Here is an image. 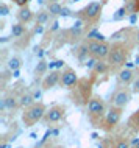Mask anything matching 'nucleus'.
<instances>
[{"mask_svg":"<svg viewBox=\"0 0 139 148\" xmlns=\"http://www.w3.org/2000/svg\"><path fill=\"white\" fill-rule=\"evenodd\" d=\"M50 13L49 11H39V13L36 14V23L38 25H44V23H47L50 21Z\"/></svg>","mask_w":139,"mask_h":148,"instance_id":"6ab92c4d","label":"nucleus"},{"mask_svg":"<svg viewBox=\"0 0 139 148\" xmlns=\"http://www.w3.org/2000/svg\"><path fill=\"white\" fill-rule=\"evenodd\" d=\"M88 115L91 120L102 119L103 115H106V106L105 101L100 97H92L88 103Z\"/></svg>","mask_w":139,"mask_h":148,"instance_id":"7ed1b4c3","label":"nucleus"},{"mask_svg":"<svg viewBox=\"0 0 139 148\" xmlns=\"http://www.w3.org/2000/svg\"><path fill=\"white\" fill-rule=\"evenodd\" d=\"M136 39H138V42H139V31H138V34H136Z\"/></svg>","mask_w":139,"mask_h":148,"instance_id":"de8ad7c7","label":"nucleus"},{"mask_svg":"<svg viewBox=\"0 0 139 148\" xmlns=\"http://www.w3.org/2000/svg\"><path fill=\"white\" fill-rule=\"evenodd\" d=\"M63 66H64V61L58 59V61H56V69H59V67H63Z\"/></svg>","mask_w":139,"mask_h":148,"instance_id":"ea45409f","label":"nucleus"},{"mask_svg":"<svg viewBox=\"0 0 139 148\" xmlns=\"http://www.w3.org/2000/svg\"><path fill=\"white\" fill-rule=\"evenodd\" d=\"M49 2H59V0H49Z\"/></svg>","mask_w":139,"mask_h":148,"instance_id":"09e8293b","label":"nucleus"},{"mask_svg":"<svg viewBox=\"0 0 139 148\" xmlns=\"http://www.w3.org/2000/svg\"><path fill=\"white\" fill-rule=\"evenodd\" d=\"M74 2H80V0H74Z\"/></svg>","mask_w":139,"mask_h":148,"instance_id":"8fccbe9b","label":"nucleus"},{"mask_svg":"<svg viewBox=\"0 0 139 148\" xmlns=\"http://www.w3.org/2000/svg\"><path fill=\"white\" fill-rule=\"evenodd\" d=\"M61 16L63 17H69V16H72V11L69 10V8H66V6H63V11H61Z\"/></svg>","mask_w":139,"mask_h":148,"instance_id":"c756f323","label":"nucleus"},{"mask_svg":"<svg viewBox=\"0 0 139 148\" xmlns=\"http://www.w3.org/2000/svg\"><path fill=\"white\" fill-rule=\"evenodd\" d=\"M38 3H39V5H44L45 2H44V0H38Z\"/></svg>","mask_w":139,"mask_h":148,"instance_id":"49530a36","label":"nucleus"},{"mask_svg":"<svg viewBox=\"0 0 139 148\" xmlns=\"http://www.w3.org/2000/svg\"><path fill=\"white\" fill-rule=\"evenodd\" d=\"M131 89L128 87H119V89L114 92L113 98H111V106H116L124 109L125 106H128V103L131 101Z\"/></svg>","mask_w":139,"mask_h":148,"instance_id":"20e7f679","label":"nucleus"},{"mask_svg":"<svg viewBox=\"0 0 139 148\" xmlns=\"http://www.w3.org/2000/svg\"><path fill=\"white\" fill-rule=\"evenodd\" d=\"M127 56H128V50H127L124 45L117 44V45L111 47V51H109L106 61H108V64L111 67H120V66H125Z\"/></svg>","mask_w":139,"mask_h":148,"instance_id":"f03ea898","label":"nucleus"},{"mask_svg":"<svg viewBox=\"0 0 139 148\" xmlns=\"http://www.w3.org/2000/svg\"><path fill=\"white\" fill-rule=\"evenodd\" d=\"M130 123L136 128V130H139V111L134 115H131V119H130Z\"/></svg>","mask_w":139,"mask_h":148,"instance_id":"cd10ccee","label":"nucleus"},{"mask_svg":"<svg viewBox=\"0 0 139 148\" xmlns=\"http://www.w3.org/2000/svg\"><path fill=\"white\" fill-rule=\"evenodd\" d=\"M23 31H25V28H23V23H21V22L11 25V36L13 38H21L23 34Z\"/></svg>","mask_w":139,"mask_h":148,"instance_id":"a211bd4d","label":"nucleus"},{"mask_svg":"<svg viewBox=\"0 0 139 148\" xmlns=\"http://www.w3.org/2000/svg\"><path fill=\"white\" fill-rule=\"evenodd\" d=\"M109 67L111 66L108 64V61H105V59H98L97 64H95V67H94V72H95V73H98V75H103V73L108 72Z\"/></svg>","mask_w":139,"mask_h":148,"instance_id":"4468645a","label":"nucleus"},{"mask_svg":"<svg viewBox=\"0 0 139 148\" xmlns=\"http://www.w3.org/2000/svg\"><path fill=\"white\" fill-rule=\"evenodd\" d=\"M114 148H131V143H130L128 140H125V139H120V140H117Z\"/></svg>","mask_w":139,"mask_h":148,"instance_id":"a878e982","label":"nucleus"},{"mask_svg":"<svg viewBox=\"0 0 139 148\" xmlns=\"http://www.w3.org/2000/svg\"><path fill=\"white\" fill-rule=\"evenodd\" d=\"M59 28V23L58 22H53V23H52V28H50V31H56Z\"/></svg>","mask_w":139,"mask_h":148,"instance_id":"e433bc0d","label":"nucleus"},{"mask_svg":"<svg viewBox=\"0 0 139 148\" xmlns=\"http://www.w3.org/2000/svg\"><path fill=\"white\" fill-rule=\"evenodd\" d=\"M102 2H91L81 11H78V16H80V19H85V21H97L102 14Z\"/></svg>","mask_w":139,"mask_h":148,"instance_id":"39448f33","label":"nucleus"},{"mask_svg":"<svg viewBox=\"0 0 139 148\" xmlns=\"http://www.w3.org/2000/svg\"><path fill=\"white\" fill-rule=\"evenodd\" d=\"M134 62H136V66H139V55L136 56V59H134Z\"/></svg>","mask_w":139,"mask_h":148,"instance_id":"a18cd8bd","label":"nucleus"},{"mask_svg":"<svg viewBox=\"0 0 139 148\" xmlns=\"http://www.w3.org/2000/svg\"><path fill=\"white\" fill-rule=\"evenodd\" d=\"M125 2H127V0H125Z\"/></svg>","mask_w":139,"mask_h":148,"instance_id":"864d4df0","label":"nucleus"},{"mask_svg":"<svg viewBox=\"0 0 139 148\" xmlns=\"http://www.w3.org/2000/svg\"><path fill=\"white\" fill-rule=\"evenodd\" d=\"M19 103H21L22 108H28L36 101H34V98H33V94H22L21 97H19Z\"/></svg>","mask_w":139,"mask_h":148,"instance_id":"f3484780","label":"nucleus"},{"mask_svg":"<svg viewBox=\"0 0 139 148\" xmlns=\"http://www.w3.org/2000/svg\"><path fill=\"white\" fill-rule=\"evenodd\" d=\"M120 119H122V109L120 108H116V106H111V109L105 115V126H103L105 131H111L120 122Z\"/></svg>","mask_w":139,"mask_h":148,"instance_id":"0eeeda50","label":"nucleus"},{"mask_svg":"<svg viewBox=\"0 0 139 148\" xmlns=\"http://www.w3.org/2000/svg\"><path fill=\"white\" fill-rule=\"evenodd\" d=\"M42 31H44V27H42V25H38L36 28H34V33H36V34H41Z\"/></svg>","mask_w":139,"mask_h":148,"instance_id":"72a5a7b5","label":"nucleus"},{"mask_svg":"<svg viewBox=\"0 0 139 148\" xmlns=\"http://www.w3.org/2000/svg\"><path fill=\"white\" fill-rule=\"evenodd\" d=\"M42 97V90H34L33 92V98H34V101H39Z\"/></svg>","mask_w":139,"mask_h":148,"instance_id":"2f4dec72","label":"nucleus"},{"mask_svg":"<svg viewBox=\"0 0 139 148\" xmlns=\"http://www.w3.org/2000/svg\"><path fill=\"white\" fill-rule=\"evenodd\" d=\"M88 49L91 56L97 58V59H108V55L111 51V47L106 42H97V41H89L88 44Z\"/></svg>","mask_w":139,"mask_h":148,"instance_id":"423d86ee","label":"nucleus"},{"mask_svg":"<svg viewBox=\"0 0 139 148\" xmlns=\"http://www.w3.org/2000/svg\"><path fill=\"white\" fill-rule=\"evenodd\" d=\"M49 69H56V61H52V62H49Z\"/></svg>","mask_w":139,"mask_h":148,"instance_id":"58836bf2","label":"nucleus"},{"mask_svg":"<svg viewBox=\"0 0 139 148\" xmlns=\"http://www.w3.org/2000/svg\"><path fill=\"white\" fill-rule=\"evenodd\" d=\"M88 39H89V41L105 42V41H106V36L102 34V33H98L97 30H92V31H89V33H88Z\"/></svg>","mask_w":139,"mask_h":148,"instance_id":"aec40b11","label":"nucleus"},{"mask_svg":"<svg viewBox=\"0 0 139 148\" xmlns=\"http://www.w3.org/2000/svg\"><path fill=\"white\" fill-rule=\"evenodd\" d=\"M49 69V64H47L44 59H39V62H38V66H36V69H34V75H44V72Z\"/></svg>","mask_w":139,"mask_h":148,"instance_id":"4be33fe9","label":"nucleus"},{"mask_svg":"<svg viewBox=\"0 0 139 148\" xmlns=\"http://www.w3.org/2000/svg\"><path fill=\"white\" fill-rule=\"evenodd\" d=\"M31 19H33V11H31L28 6L19 8V11H17V21L19 22H21V23H27V22H30Z\"/></svg>","mask_w":139,"mask_h":148,"instance_id":"f8f14e48","label":"nucleus"},{"mask_svg":"<svg viewBox=\"0 0 139 148\" xmlns=\"http://www.w3.org/2000/svg\"><path fill=\"white\" fill-rule=\"evenodd\" d=\"M58 133H59L58 130H53V131H52V134H53V136H58Z\"/></svg>","mask_w":139,"mask_h":148,"instance_id":"37998d69","label":"nucleus"},{"mask_svg":"<svg viewBox=\"0 0 139 148\" xmlns=\"http://www.w3.org/2000/svg\"><path fill=\"white\" fill-rule=\"evenodd\" d=\"M21 64H22L21 58H19V56H13L10 61H8V69H10L11 72H13V70H17L19 67H21Z\"/></svg>","mask_w":139,"mask_h":148,"instance_id":"5701e85b","label":"nucleus"},{"mask_svg":"<svg viewBox=\"0 0 139 148\" xmlns=\"http://www.w3.org/2000/svg\"><path fill=\"white\" fill-rule=\"evenodd\" d=\"M77 83H78V75L74 69H66L61 73V83H59V84H61L63 87L72 89L74 86H77Z\"/></svg>","mask_w":139,"mask_h":148,"instance_id":"1a4fd4ad","label":"nucleus"},{"mask_svg":"<svg viewBox=\"0 0 139 148\" xmlns=\"http://www.w3.org/2000/svg\"><path fill=\"white\" fill-rule=\"evenodd\" d=\"M0 148H8V143H5V142H3L2 145H0Z\"/></svg>","mask_w":139,"mask_h":148,"instance_id":"c03bdc74","label":"nucleus"},{"mask_svg":"<svg viewBox=\"0 0 139 148\" xmlns=\"http://www.w3.org/2000/svg\"><path fill=\"white\" fill-rule=\"evenodd\" d=\"M131 148H139V139H133L131 140Z\"/></svg>","mask_w":139,"mask_h":148,"instance_id":"c9c22d12","label":"nucleus"},{"mask_svg":"<svg viewBox=\"0 0 139 148\" xmlns=\"http://www.w3.org/2000/svg\"><path fill=\"white\" fill-rule=\"evenodd\" d=\"M19 77H21V70H13V78H19Z\"/></svg>","mask_w":139,"mask_h":148,"instance_id":"4c0bfd02","label":"nucleus"},{"mask_svg":"<svg viewBox=\"0 0 139 148\" xmlns=\"http://www.w3.org/2000/svg\"><path fill=\"white\" fill-rule=\"evenodd\" d=\"M28 2H30V0H28Z\"/></svg>","mask_w":139,"mask_h":148,"instance_id":"603ef678","label":"nucleus"},{"mask_svg":"<svg viewBox=\"0 0 139 148\" xmlns=\"http://www.w3.org/2000/svg\"><path fill=\"white\" fill-rule=\"evenodd\" d=\"M89 56H91V53H89L88 45H81L80 49H78V51H77V58L80 59V61H86Z\"/></svg>","mask_w":139,"mask_h":148,"instance_id":"412c9836","label":"nucleus"},{"mask_svg":"<svg viewBox=\"0 0 139 148\" xmlns=\"http://www.w3.org/2000/svg\"><path fill=\"white\" fill-rule=\"evenodd\" d=\"M19 148H23V147H19Z\"/></svg>","mask_w":139,"mask_h":148,"instance_id":"3c124183","label":"nucleus"},{"mask_svg":"<svg viewBox=\"0 0 139 148\" xmlns=\"http://www.w3.org/2000/svg\"><path fill=\"white\" fill-rule=\"evenodd\" d=\"M17 106H21V103H19V98H16V97H6L2 100V109L13 111Z\"/></svg>","mask_w":139,"mask_h":148,"instance_id":"ddd939ff","label":"nucleus"},{"mask_svg":"<svg viewBox=\"0 0 139 148\" xmlns=\"http://www.w3.org/2000/svg\"><path fill=\"white\" fill-rule=\"evenodd\" d=\"M98 59L97 58H94V56H89L88 59H86V67H88V70H94V67H95V64H97Z\"/></svg>","mask_w":139,"mask_h":148,"instance_id":"393cba45","label":"nucleus"},{"mask_svg":"<svg viewBox=\"0 0 139 148\" xmlns=\"http://www.w3.org/2000/svg\"><path fill=\"white\" fill-rule=\"evenodd\" d=\"M45 112H47V108H45L44 103H41V101L33 103L31 106L25 108V109H23V112H22V122H23V125H25V126H33L34 123H38L39 120L44 119Z\"/></svg>","mask_w":139,"mask_h":148,"instance_id":"f257e3e1","label":"nucleus"},{"mask_svg":"<svg viewBox=\"0 0 139 148\" xmlns=\"http://www.w3.org/2000/svg\"><path fill=\"white\" fill-rule=\"evenodd\" d=\"M58 83H61V73L58 70H52L49 75H45L44 81H42V90H49L56 86Z\"/></svg>","mask_w":139,"mask_h":148,"instance_id":"9d476101","label":"nucleus"},{"mask_svg":"<svg viewBox=\"0 0 139 148\" xmlns=\"http://www.w3.org/2000/svg\"><path fill=\"white\" fill-rule=\"evenodd\" d=\"M47 11H49L52 16H61L63 6L59 5V2H49L47 3Z\"/></svg>","mask_w":139,"mask_h":148,"instance_id":"dca6fc26","label":"nucleus"},{"mask_svg":"<svg viewBox=\"0 0 139 148\" xmlns=\"http://www.w3.org/2000/svg\"><path fill=\"white\" fill-rule=\"evenodd\" d=\"M8 14H10V8H8L5 3H2V5H0V16L5 17V16H8Z\"/></svg>","mask_w":139,"mask_h":148,"instance_id":"c85d7f7f","label":"nucleus"},{"mask_svg":"<svg viewBox=\"0 0 139 148\" xmlns=\"http://www.w3.org/2000/svg\"><path fill=\"white\" fill-rule=\"evenodd\" d=\"M83 27H85V19H77L74 23V27L69 30V33L72 36H80L83 31Z\"/></svg>","mask_w":139,"mask_h":148,"instance_id":"2eb2a0df","label":"nucleus"},{"mask_svg":"<svg viewBox=\"0 0 139 148\" xmlns=\"http://www.w3.org/2000/svg\"><path fill=\"white\" fill-rule=\"evenodd\" d=\"M34 53H36V56L39 59H42V56H44V50H42L41 47H34Z\"/></svg>","mask_w":139,"mask_h":148,"instance_id":"7c9ffc66","label":"nucleus"},{"mask_svg":"<svg viewBox=\"0 0 139 148\" xmlns=\"http://www.w3.org/2000/svg\"><path fill=\"white\" fill-rule=\"evenodd\" d=\"M134 64H136V62H125V67H127V69H131Z\"/></svg>","mask_w":139,"mask_h":148,"instance_id":"79ce46f5","label":"nucleus"},{"mask_svg":"<svg viewBox=\"0 0 139 148\" xmlns=\"http://www.w3.org/2000/svg\"><path fill=\"white\" fill-rule=\"evenodd\" d=\"M127 13H128V11H127V8H125V6H120V8H119V10L116 11V13L113 14V21H114V22L122 21V19H124L125 16H127Z\"/></svg>","mask_w":139,"mask_h":148,"instance_id":"b1692460","label":"nucleus"},{"mask_svg":"<svg viewBox=\"0 0 139 148\" xmlns=\"http://www.w3.org/2000/svg\"><path fill=\"white\" fill-rule=\"evenodd\" d=\"M64 106H58V105H55V106H52L47 109V112L44 115V119H42V122L47 123V125H50V123H56L59 122V120L63 119V115H64Z\"/></svg>","mask_w":139,"mask_h":148,"instance_id":"6e6552de","label":"nucleus"},{"mask_svg":"<svg viewBox=\"0 0 139 148\" xmlns=\"http://www.w3.org/2000/svg\"><path fill=\"white\" fill-rule=\"evenodd\" d=\"M27 2H28V0H14V3H16V5H17L19 8L25 6V5H27Z\"/></svg>","mask_w":139,"mask_h":148,"instance_id":"473e14b6","label":"nucleus"},{"mask_svg":"<svg viewBox=\"0 0 139 148\" xmlns=\"http://www.w3.org/2000/svg\"><path fill=\"white\" fill-rule=\"evenodd\" d=\"M8 41H10V38H8V36H3V38L0 39V42H2V44H5V42H8Z\"/></svg>","mask_w":139,"mask_h":148,"instance_id":"a19ab883","label":"nucleus"},{"mask_svg":"<svg viewBox=\"0 0 139 148\" xmlns=\"http://www.w3.org/2000/svg\"><path fill=\"white\" fill-rule=\"evenodd\" d=\"M136 19H138V13H133L131 16H130V22L131 23H136Z\"/></svg>","mask_w":139,"mask_h":148,"instance_id":"f704fd0d","label":"nucleus"},{"mask_svg":"<svg viewBox=\"0 0 139 148\" xmlns=\"http://www.w3.org/2000/svg\"><path fill=\"white\" fill-rule=\"evenodd\" d=\"M131 92H134V94H139V73L134 77L133 83H131Z\"/></svg>","mask_w":139,"mask_h":148,"instance_id":"bb28decb","label":"nucleus"},{"mask_svg":"<svg viewBox=\"0 0 139 148\" xmlns=\"http://www.w3.org/2000/svg\"><path fill=\"white\" fill-rule=\"evenodd\" d=\"M134 77H136V75L133 73V70L131 69H127V67H125V69H122L120 72H119L117 79H119V83H120V84L127 86V84H131Z\"/></svg>","mask_w":139,"mask_h":148,"instance_id":"9b49d317","label":"nucleus"}]
</instances>
